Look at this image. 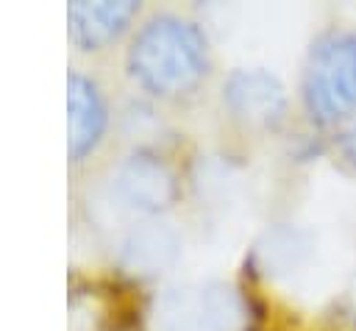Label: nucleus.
Masks as SVG:
<instances>
[{
    "mask_svg": "<svg viewBox=\"0 0 356 331\" xmlns=\"http://www.w3.org/2000/svg\"><path fill=\"white\" fill-rule=\"evenodd\" d=\"M131 75L153 95H184L206 75V39L178 17L150 19L128 53Z\"/></svg>",
    "mask_w": 356,
    "mask_h": 331,
    "instance_id": "obj_1",
    "label": "nucleus"
},
{
    "mask_svg": "<svg viewBox=\"0 0 356 331\" xmlns=\"http://www.w3.org/2000/svg\"><path fill=\"white\" fill-rule=\"evenodd\" d=\"M303 100L309 114L328 125L356 111V33H323L306 61Z\"/></svg>",
    "mask_w": 356,
    "mask_h": 331,
    "instance_id": "obj_2",
    "label": "nucleus"
},
{
    "mask_svg": "<svg viewBox=\"0 0 356 331\" xmlns=\"http://www.w3.org/2000/svg\"><path fill=\"white\" fill-rule=\"evenodd\" d=\"M239 303L228 289H195L170 295L159 312V331H234Z\"/></svg>",
    "mask_w": 356,
    "mask_h": 331,
    "instance_id": "obj_3",
    "label": "nucleus"
},
{
    "mask_svg": "<svg viewBox=\"0 0 356 331\" xmlns=\"http://www.w3.org/2000/svg\"><path fill=\"white\" fill-rule=\"evenodd\" d=\"M225 103L248 125H275L284 114L286 95L275 75L264 70H239L225 83Z\"/></svg>",
    "mask_w": 356,
    "mask_h": 331,
    "instance_id": "obj_4",
    "label": "nucleus"
},
{
    "mask_svg": "<svg viewBox=\"0 0 356 331\" xmlns=\"http://www.w3.org/2000/svg\"><path fill=\"white\" fill-rule=\"evenodd\" d=\"M106 108L100 92L83 75L70 78V156L83 159L103 136Z\"/></svg>",
    "mask_w": 356,
    "mask_h": 331,
    "instance_id": "obj_5",
    "label": "nucleus"
},
{
    "mask_svg": "<svg viewBox=\"0 0 356 331\" xmlns=\"http://www.w3.org/2000/svg\"><path fill=\"white\" fill-rule=\"evenodd\" d=\"M120 192L131 206L159 211L175 197V184L164 164L147 156H134L120 172Z\"/></svg>",
    "mask_w": 356,
    "mask_h": 331,
    "instance_id": "obj_6",
    "label": "nucleus"
},
{
    "mask_svg": "<svg viewBox=\"0 0 356 331\" xmlns=\"http://www.w3.org/2000/svg\"><path fill=\"white\" fill-rule=\"evenodd\" d=\"M136 14L134 3H75L70 8L72 39L83 47L111 42Z\"/></svg>",
    "mask_w": 356,
    "mask_h": 331,
    "instance_id": "obj_7",
    "label": "nucleus"
},
{
    "mask_svg": "<svg viewBox=\"0 0 356 331\" xmlns=\"http://www.w3.org/2000/svg\"><path fill=\"white\" fill-rule=\"evenodd\" d=\"M178 250V239L167 225H147L142 231H134V236L125 245V256L131 267L139 270H159L167 261H172Z\"/></svg>",
    "mask_w": 356,
    "mask_h": 331,
    "instance_id": "obj_8",
    "label": "nucleus"
},
{
    "mask_svg": "<svg viewBox=\"0 0 356 331\" xmlns=\"http://www.w3.org/2000/svg\"><path fill=\"white\" fill-rule=\"evenodd\" d=\"M339 153L356 167V122L342 131V136H339Z\"/></svg>",
    "mask_w": 356,
    "mask_h": 331,
    "instance_id": "obj_9",
    "label": "nucleus"
}]
</instances>
